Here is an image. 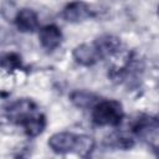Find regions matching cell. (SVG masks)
I'll list each match as a JSON object with an SVG mask.
<instances>
[{
    "label": "cell",
    "mask_w": 159,
    "mask_h": 159,
    "mask_svg": "<svg viewBox=\"0 0 159 159\" xmlns=\"http://www.w3.org/2000/svg\"><path fill=\"white\" fill-rule=\"evenodd\" d=\"M124 117L123 106L116 99L98 101L92 107V120L99 127H117Z\"/></svg>",
    "instance_id": "6da1fadb"
},
{
    "label": "cell",
    "mask_w": 159,
    "mask_h": 159,
    "mask_svg": "<svg viewBox=\"0 0 159 159\" xmlns=\"http://www.w3.org/2000/svg\"><path fill=\"white\" fill-rule=\"evenodd\" d=\"M158 130L159 124L157 117H152L148 114L139 116L132 124L133 135L147 140L152 145H157L158 143Z\"/></svg>",
    "instance_id": "7a4b0ae2"
},
{
    "label": "cell",
    "mask_w": 159,
    "mask_h": 159,
    "mask_svg": "<svg viewBox=\"0 0 159 159\" xmlns=\"http://www.w3.org/2000/svg\"><path fill=\"white\" fill-rule=\"evenodd\" d=\"M62 17L65 21L71 24H77L92 19L94 16V10L84 1L76 0L68 2L62 10Z\"/></svg>",
    "instance_id": "3957f363"
},
{
    "label": "cell",
    "mask_w": 159,
    "mask_h": 159,
    "mask_svg": "<svg viewBox=\"0 0 159 159\" xmlns=\"http://www.w3.org/2000/svg\"><path fill=\"white\" fill-rule=\"evenodd\" d=\"M36 112H37L36 103L29 98H22L10 104V107L6 111V116L10 122L21 125V123L25 119H27Z\"/></svg>",
    "instance_id": "277c9868"
},
{
    "label": "cell",
    "mask_w": 159,
    "mask_h": 159,
    "mask_svg": "<svg viewBox=\"0 0 159 159\" xmlns=\"http://www.w3.org/2000/svg\"><path fill=\"white\" fill-rule=\"evenodd\" d=\"M77 134L71 132H57L48 139V147L53 153L67 154L73 153L76 148Z\"/></svg>",
    "instance_id": "5b68a950"
},
{
    "label": "cell",
    "mask_w": 159,
    "mask_h": 159,
    "mask_svg": "<svg viewBox=\"0 0 159 159\" xmlns=\"http://www.w3.org/2000/svg\"><path fill=\"white\" fill-rule=\"evenodd\" d=\"M72 56L78 65L84 67H91L101 60L99 52L96 48L94 43H81L76 46L73 48Z\"/></svg>",
    "instance_id": "8992f818"
},
{
    "label": "cell",
    "mask_w": 159,
    "mask_h": 159,
    "mask_svg": "<svg viewBox=\"0 0 159 159\" xmlns=\"http://www.w3.org/2000/svg\"><path fill=\"white\" fill-rule=\"evenodd\" d=\"M62 32L58 26L51 24L40 29L39 31V41L41 46L47 51H53L62 43Z\"/></svg>",
    "instance_id": "52a82bcc"
},
{
    "label": "cell",
    "mask_w": 159,
    "mask_h": 159,
    "mask_svg": "<svg viewBox=\"0 0 159 159\" xmlns=\"http://www.w3.org/2000/svg\"><path fill=\"white\" fill-rule=\"evenodd\" d=\"M93 43H94L96 48L98 50L101 58L112 57V56L117 55L122 48L120 39L118 36H114V35H111V34L101 35L99 37L96 39V41Z\"/></svg>",
    "instance_id": "ba28073f"
},
{
    "label": "cell",
    "mask_w": 159,
    "mask_h": 159,
    "mask_svg": "<svg viewBox=\"0 0 159 159\" xmlns=\"http://www.w3.org/2000/svg\"><path fill=\"white\" fill-rule=\"evenodd\" d=\"M14 24L21 32H34L39 27V17L37 14L30 7L19 9L14 19Z\"/></svg>",
    "instance_id": "9c48e42d"
},
{
    "label": "cell",
    "mask_w": 159,
    "mask_h": 159,
    "mask_svg": "<svg viewBox=\"0 0 159 159\" xmlns=\"http://www.w3.org/2000/svg\"><path fill=\"white\" fill-rule=\"evenodd\" d=\"M21 127L24 128L25 133L29 137H37L46 128V118H45V116L42 113L36 112L35 114H32L31 117L25 119L21 123Z\"/></svg>",
    "instance_id": "30bf717a"
},
{
    "label": "cell",
    "mask_w": 159,
    "mask_h": 159,
    "mask_svg": "<svg viewBox=\"0 0 159 159\" xmlns=\"http://www.w3.org/2000/svg\"><path fill=\"white\" fill-rule=\"evenodd\" d=\"M70 99L77 108H81V109H89V108L92 109V107L99 101L94 93L88 91H82V89L73 91L70 94Z\"/></svg>",
    "instance_id": "8fae6325"
},
{
    "label": "cell",
    "mask_w": 159,
    "mask_h": 159,
    "mask_svg": "<svg viewBox=\"0 0 159 159\" xmlns=\"http://www.w3.org/2000/svg\"><path fill=\"white\" fill-rule=\"evenodd\" d=\"M22 68V58L15 52L0 53V72L12 73Z\"/></svg>",
    "instance_id": "7c38bea8"
},
{
    "label": "cell",
    "mask_w": 159,
    "mask_h": 159,
    "mask_svg": "<svg viewBox=\"0 0 159 159\" xmlns=\"http://www.w3.org/2000/svg\"><path fill=\"white\" fill-rule=\"evenodd\" d=\"M108 144L118 149H129L134 145V137L125 132H116L108 138Z\"/></svg>",
    "instance_id": "4fadbf2b"
},
{
    "label": "cell",
    "mask_w": 159,
    "mask_h": 159,
    "mask_svg": "<svg viewBox=\"0 0 159 159\" xmlns=\"http://www.w3.org/2000/svg\"><path fill=\"white\" fill-rule=\"evenodd\" d=\"M93 149H94V140L92 137L86 134H77V142L73 153H76L80 157H87L92 153Z\"/></svg>",
    "instance_id": "5bb4252c"
},
{
    "label": "cell",
    "mask_w": 159,
    "mask_h": 159,
    "mask_svg": "<svg viewBox=\"0 0 159 159\" xmlns=\"http://www.w3.org/2000/svg\"><path fill=\"white\" fill-rule=\"evenodd\" d=\"M19 9L16 7L15 2L12 0H6L1 4V7H0V12L2 15L4 19H6L7 21H12L14 22V19L17 14Z\"/></svg>",
    "instance_id": "9a60e30c"
},
{
    "label": "cell",
    "mask_w": 159,
    "mask_h": 159,
    "mask_svg": "<svg viewBox=\"0 0 159 159\" xmlns=\"http://www.w3.org/2000/svg\"><path fill=\"white\" fill-rule=\"evenodd\" d=\"M5 40H7V32H6L5 29H2L0 26V43L5 42Z\"/></svg>",
    "instance_id": "2e32d148"
}]
</instances>
